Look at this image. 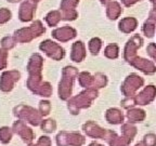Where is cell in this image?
I'll return each mask as SVG.
<instances>
[{"label": "cell", "mask_w": 156, "mask_h": 146, "mask_svg": "<svg viewBox=\"0 0 156 146\" xmlns=\"http://www.w3.org/2000/svg\"><path fill=\"white\" fill-rule=\"evenodd\" d=\"M9 2H11V3H15V2H19V1H21V0H8Z\"/></svg>", "instance_id": "45"}, {"label": "cell", "mask_w": 156, "mask_h": 146, "mask_svg": "<svg viewBox=\"0 0 156 146\" xmlns=\"http://www.w3.org/2000/svg\"><path fill=\"white\" fill-rule=\"evenodd\" d=\"M44 21L50 27H54L60 23V21H62V13L58 10H53L50 11L48 14L44 17Z\"/></svg>", "instance_id": "23"}, {"label": "cell", "mask_w": 156, "mask_h": 146, "mask_svg": "<svg viewBox=\"0 0 156 146\" xmlns=\"http://www.w3.org/2000/svg\"><path fill=\"white\" fill-rule=\"evenodd\" d=\"M88 49L92 55H98L100 50L102 49V40L99 37H94V38L90 39V41L88 42Z\"/></svg>", "instance_id": "27"}, {"label": "cell", "mask_w": 156, "mask_h": 146, "mask_svg": "<svg viewBox=\"0 0 156 146\" xmlns=\"http://www.w3.org/2000/svg\"><path fill=\"white\" fill-rule=\"evenodd\" d=\"M78 82L83 88H92L93 85V77L87 71L78 74Z\"/></svg>", "instance_id": "25"}, {"label": "cell", "mask_w": 156, "mask_h": 146, "mask_svg": "<svg viewBox=\"0 0 156 146\" xmlns=\"http://www.w3.org/2000/svg\"><path fill=\"white\" fill-rule=\"evenodd\" d=\"M86 46L83 41L78 40V41L74 42L72 46V51H71V60L76 63H80L85 60L86 57Z\"/></svg>", "instance_id": "19"}, {"label": "cell", "mask_w": 156, "mask_h": 146, "mask_svg": "<svg viewBox=\"0 0 156 146\" xmlns=\"http://www.w3.org/2000/svg\"><path fill=\"white\" fill-rule=\"evenodd\" d=\"M21 74L17 71H7L0 77V90L3 92H10L14 87L15 82L20 80Z\"/></svg>", "instance_id": "10"}, {"label": "cell", "mask_w": 156, "mask_h": 146, "mask_svg": "<svg viewBox=\"0 0 156 146\" xmlns=\"http://www.w3.org/2000/svg\"><path fill=\"white\" fill-rule=\"evenodd\" d=\"M33 1H35V2H39L40 0H33Z\"/></svg>", "instance_id": "47"}, {"label": "cell", "mask_w": 156, "mask_h": 146, "mask_svg": "<svg viewBox=\"0 0 156 146\" xmlns=\"http://www.w3.org/2000/svg\"><path fill=\"white\" fill-rule=\"evenodd\" d=\"M143 46V38L140 35H133L127 41L124 49V58L128 63L134 56H136V51Z\"/></svg>", "instance_id": "9"}, {"label": "cell", "mask_w": 156, "mask_h": 146, "mask_svg": "<svg viewBox=\"0 0 156 146\" xmlns=\"http://www.w3.org/2000/svg\"><path fill=\"white\" fill-rule=\"evenodd\" d=\"M8 50L0 49V71L7 67V58H8Z\"/></svg>", "instance_id": "36"}, {"label": "cell", "mask_w": 156, "mask_h": 146, "mask_svg": "<svg viewBox=\"0 0 156 146\" xmlns=\"http://www.w3.org/2000/svg\"><path fill=\"white\" fill-rule=\"evenodd\" d=\"M13 135V130H11L9 127H2L0 128V142L3 144H7L11 141Z\"/></svg>", "instance_id": "30"}, {"label": "cell", "mask_w": 156, "mask_h": 146, "mask_svg": "<svg viewBox=\"0 0 156 146\" xmlns=\"http://www.w3.org/2000/svg\"><path fill=\"white\" fill-rule=\"evenodd\" d=\"M120 1H122V3L126 8H129V7H132L133 5H136V3L142 1V0H120Z\"/></svg>", "instance_id": "40"}, {"label": "cell", "mask_w": 156, "mask_h": 146, "mask_svg": "<svg viewBox=\"0 0 156 146\" xmlns=\"http://www.w3.org/2000/svg\"><path fill=\"white\" fill-rule=\"evenodd\" d=\"M12 130L14 133H16L17 135L22 137L24 143H26L27 145H30L33 143V141L35 139V134L33 132V130L24 123V121H22V120L15 121L12 126Z\"/></svg>", "instance_id": "13"}, {"label": "cell", "mask_w": 156, "mask_h": 146, "mask_svg": "<svg viewBox=\"0 0 156 146\" xmlns=\"http://www.w3.org/2000/svg\"><path fill=\"white\" fill-rule=\"evenodd\" d=\"M78 77V69L74 66H65L62 71V78L58 83V97L63 101L68 100L73 91V82Z\"/></svg>", "instance_id": "3"}, {"label": "cell", "mask_w": 156, "mask_h": 146, "mask_svg": "<svg viewBox=\"0 0 156 146\" xmlns=\"http://www.w3.org/2000/svg\"><path fill=\"white\" fill-rule=\"evenodd\" d=\"M40 126H41V129L44 132H47V133H51V132H53L56 129V122L53 119L42 120Z\"/></svg>", "instance_id": "31"}, {"label": "cell", "mask_w": 156, "mask_h": 146, "mask_svg": "<svg viewBox=\"0 0 156 146\" xmlns=\"http://www.w3.org/2000/svg\"><path fill=\"white\" fill-rule=\"evenodd\" d=\"M85 136L77 132L62 131L56 135L58 146H81L85 144Z\"/></svg>", "instance_id": "7"}, {"label": "cell", "mask_w": 156, "mask_h": 146, "mask_svg": "<svg viewBox=\"0 0 156 146\" xmlns=\"http://www.w3.org/2000/svg\"><path fill=\"white\" fill-rule=\"evenodd\" d=\"M46 33V28L42 25L41 21H35L30 26L24 27V28H20L14 32V38L17 42L21 43H27L30 42L33 39L37 38V37L41 36Z\"/></svg>", "instance_id": "4"}, {"label": "cell", "mask_w": 156, "mask_h": 146, "mask_svg": "<svg viewBox=\"0 0 156 146\" xmlns=\"http://www.w3.org/2000/svg\"><path fill=\"white\" fill-rule=\"evenodd\" d=\"M122 135L124 137H126L127 140H129L130 142L133 140V136L136 133V128L134 126H132L131 123H125L122 128Z\"/></svg>", "instance_id": "28"}, {"label": "cell", "mask_w": 156, "mask_h": 146, "mask_svg": "<svg viewBox=\"0 0 156 146\" xmlns=\"http://www.w3.org/2000/svg\"><path fill=\"white\" fill-rule=\"evenodd\" d=\"M16 42L17 41L15 40L14 37L7 36L1 39V47H2V49H5V50H10V49H12L15 46Z\"/></svg>", "instance_id": "32"}, {"label": "cell", "mask_w": 156, "mask_h": 146, "mask_svg": "<svg viewBox=\"0 0 156 146\" xmlns=\"http://www.w3.org/2000/svg\"><path fill=\"white\" fill-rule=\"evenodd\" d=\"M122 106L126 109H129V108H132L133 106H136V100H134V96H126L124 100L122 101Z\"/></svg>", "instance_id": "35"}, {"label": "cell", "mask_w": 156, "mask_h": 146, "mask_svg": "<svg viewBox=\"0 0 156 146\" xmlns=\"http://www.w3.org/2000/svg\"><path fill=\"white\" fill-rule=\"evenodd\" d=\"M39 49L42 52L47 54L50 58L54 60V61H60L65 56V51L60 44L56 42L52 41L50 39H47L44 41H42L39 46Z\"/></svg>", "instance_id": "8"}, {"label": "cell", "mask_w": 156, "mask_h": 146, "mask_svg": "<svg viewBox=\"0 0 156 146\" xmlns=\"http://www.w3.org/2000/svg\"><path fill=\"white\" fill-rule=\"evenodd\" d=\"M83 129L88 136H91L93 139L105 140L107 130H104V129H102V128H100V127L98 126L97 123H94L93 121L86 122L83 126Z\"/></svg>", "instance_id": "17"}, {"label": "cell", "mask_w": 156, "mask_h": 146, "mask_svg": "<svg viewBox=\"0 0 156 146\" xmlns=\"http://www.w3.org/2000/svg\"><path fill=\"white\" fill-rule=\"evenodd\" d=\"M44 65V58L40 54L35 53L30 56L27 64V71L29 74V77L27 79L26 85L33 93L36 94L38 89L44 83L41 79V69Z\"/></svg>", "instance_id": "1"}, {"label": "cell", "mask_w": 156, "mask_h": 146, "mask_svg": "<svg viewBox=\"0 0 156 146\" xmlns=\"http://www.w3.org/2000/svg\"><path fill=\"white\" fill-rule=\"evenodd\" d=\"M143 143L145 144V146H155L156 145V135L153 133L146 134L144 136Z\"/></svg>", "instance_id": "38"}, {"label": "cell", "mask_w": 156, "mask_h": 146, "mask_svg": "<svg viewBox=\"0 0 156 146\" xmlns=\"http://www.w3.org/2000/svg\"><path fill=\"white\" fill-rule=\"evenodd\" d=\"M156 96V87L155 85H147L140 93L134 95L136 105H147L153 102Z\"/></svg>", "instance_id": "16"}, {"label": "cell", "mask_w": 156, "mask_h": 146, "mask_svg": "<svg viewBox=\"0 0 156 146\" xmlns=\"http://www.w3.org/2000/svg\"><path fill=\"white\" fill-rule=\"evenodd\" d=\"M79 3V0H62L60 9L62 13V19L64 21H75L78 17L76 7Z\"/></svg>", "instance_id": "11"}, {"label": "cell", "mask_w": 156, "mask_h": 146, "mask_svg": "<svg viewBox=\"0 0 156 146\" xmlns=\"http://www.w3.org/2000/svg\"><path fill=\"white\" fill-rule=\"evenodd\" d=\"M51 35L54 39H56L58 41L67 42L77 36V32H76V29L73 28V27L65 25V26L58 27V28L53 29Z\"/></svg>", "instance_id": "15"}, {"label": "cell", "mask_w": 156, "mask_h": 146, "mask_svg": "<svg viewBox=\"0 0 156 146\" xmlns=\"http://www.w3.org/2000/svg\"><path fill=\"white\" fill-rule=\"evenodd\" d=\"M143 78H141L136 74H130L129 76H127V78L124 80L120 90H122V93L125 96H134L136 92L141 87H143Z\"/></svg>", "instance_id": "6"}, {"label": "cell", "mask_w": 156, "mask_h": 146, "mask_svg": "<svg viewBox=\"0 0 156 146\" xmlns=\"http://www.w3.org/2000/svg\"><path fill=\"white\" fill-rule=\"evenodd\" d=\"M89 146H104V145H101V144H99V143H95V142H93V143H91Z\"/></svg>", "instance_id": "44"}, {"label": "cell", "mask_w": 156, "mask_h": 146, "mask_svg": "<svg viewBox=\"0 0 156 146\" xmlns=\"http://www.w3.org/2000/svg\"><path fill=\"white\" fill-rule=\"evenodd\" d=\"M136 146H145V144L143 143V142H141V143H138Z\"/></svg>", "instance_id": "46"}, {"label": "cell", "mask_w": 156, "mask_h": 146, "mask_svg": "<svg viewBox=\"0 0 156 146\" xmlns=\"http://www.w3.org/2000/svg\"><path fill=\"white\" fill-rule=\"evenodd\" d=\"M146 114L141 108H129L127 112V118L130 123H136V122H142L145 119Z\"/></svg>", "instance_id": "22"}, {"label": "cell", "mask_w": 156, "mask_h": 146, "mask_svg": "<svg viewBox=\"0 0 156 146\" xmlns=\"http://www.w3.org/2000/svg\"><path fill=\"white\" fill-rule=\"evenodd\" d=\"M37 9V2L33 0H26L21 5L19 10V19L21 22H29L35 16Z\"/></svg>", "instance_id": "14"}, {"label": "cell", "mask_w": 156, "mask_h": 146, "mask_svg": "<svg viewBox=\"0 0 156 146\" xmlns=\"http://www.w3.org/2000/svg\"><path fill=\"white\" fill-rule=\"evenodd\" d=\"M138 25H139V22H138V19L136 17L127 16L119 21V23H118V29H119L122 34L128 35L133 33L136 29V27H138Z\"/></svg>", "instance_id": "18"}, {"label": "cell", "mask_w": 156, "mask_h": 146, "mask_svg": "<svg viewBox=\"0 0 156 146\" xmlns=\"http://www.w3.org/2000/svg\"><path fill=\"white\" fill-rule=\"evenodd\" d=\"M106 16L111 21L119 19V16L122 13V7L118 1H111L110 3L106 5V10H105Z\"/></svg>", "instance_id": "20"}, {"label": "cell", "mask_w": 156, "mask_h": 146, "mask_svg": "<svg viewBox=\"0 0 156 146\" xmlns=\"http://www.w3.org/2000/svg\"><path fill=\"white\" fill-rule=\"evenodd\" d=\"M111 1H113V0H100V2L102 3L103 5H106L107 3H110Z\"/></svg>", "instance_id": "42"}, {"label": "cell", "mask_w": 156, "mask_h": 146, "mask_svg": "<svg viewBox=\"0 0 156 146\" xmlns=\"http://www.w3.org/2000/svg\"><path fill=\"white\" fill-rule=\"evenodd\" d=\"M105 119L111 124H119L124 122V114L118 108H110L106 110Z\"/></svg>", "instance_id": "21"}, {"label": "cell", "mask_w": 156, "mask_h": 146, "mask_svg": "<svg viewBox=\"0 0 156 146\" xmlns=\"http://www.w3.org/2000/svg\"><path fill=\"white\" fill-rule=\"evenodd\" d=\"M107 85V78L105 75L101 73H98L93 76V85L92 88L95 89H100V88H104Z\"/></svg>", "instance_id": "29"}, {"label": "cell", "mask_w": 156, "mask_h": 146, "mask_svg": "<svg viewBox=\"0 0 156 146\" xmlns=\"http://www.w3.org/2000/svg\"><path fill=\"white\" fill-rule=\"evenodd\" d=\"M156 32V23L147 19L142 25V34L147 38H153Z\"/></svg>", "instance_id": "24"}, {"label": "cell", "mask_w": 156, "mask_h": 146, "mask_svg": "<svg viewBox=\"0 0 156 146\" xmlns=\"http://www.w3.org/2000/svg\"><path fill=\"white\" fill-rule=\"evenodd\" d=\"M149 19H152V21H154V22L156 23V11H153V10H151V11H150Z\"/></svg>", "instance_id": "41"}, {"label": "cell", "mask_w": 156, "mask_h": 146, "mask_svg": "<svg viewBox=\"0 0 156 146\" xmlns=\"http://www.w3.org/2000/svg\"><path fill=\"white\" fill-rule=\"evenodd\" d=\"M50 110H51L50 102L49 101H40V103H39V112H40V114L42 116H47V115H49Z\"/></svg>", "instance_id": "34"}, {"label": "cell", "mask_w": 156, "mask_h": 146, "mask_svg": "<svg viewBox=\"0 0 156 146\" xmlns=\"http://www.w3.org/2000/svg\"><path fill=\"white\" fill-rule=\"evenodd\" d=\"M14 115L22 120L30 123L32 126H39L42 122V115L40 112L28 106V105H19L14 107Z\"/></svg>", "instance_id": "5"}, {"label": "cell", "mask_w": 156, "mask_h": 146, "mask_svg": "<svg viewBox=\"0 0 156 146\" xmlns=\"http://www.w3.org/2000/svg\"><path fill=\"white\" fill-rule=\"evenodd\" d=\"M11 16H12V13L9 9H7V8L0 9V24L7 23L8 21L11 19Z\"/></svg>", "instance_id": "33"}, {"label": "cell", "mask_w": 156, "mask_h": 146, "mask_svg": "<svg viewBox=\"0 0 156 146\" xmlns=\"http://www.w3.org/2000/svg\"><path fill=\"white\" fill-rule=\"evenodd\" d=\"M104 55L105 57L110 58V60H115L119 56V47L116 43H111L106 46L104 49Z\"/></svg>", "instance_id": "26"}, {"label": "cell", "mask_w": 156, "mask_h": 146, "mask_svg": "<svg viewBox=\"0 0 156 146\" xmlns=\"http://www.w3.org/2000/svg\"><path fill=\"white\" fill-rule=\"evenodd\" d=\"M98 95H99V92L95 88H88L87 90L83 91L76 96L69 99L67 104L68 109L73 115L79 114L80 109L88 108L90 106L92 101L97 99Z\"/></svg>", "instance_id": "2"}, {"label": "cell", "mask_w": 156, "mask_h": 146, "mask_svg": "<svg viewBox=\"0 0 156 146\" xmlns=\"http://www.w3.org/2000/svg\"><path fill=\"white\" fill-rule=\"evenodd\" d=\"M129 64L131 66H133L134 68H136V69L141 71L145 75H153V74L156 73V65L153 61L140 57L138 55L134 56L131 61L129 62Z\"/></svg>", "instance_id": "12"}, {"label": "cell", "mask_w": 156, "mask_h": 146, "mask_svg": "<svg viewBox=\"0 0 156 146\" xmlns=\"http://www.w3.org/2000/svg\"><path fill=\"white\" fill-rule=\"evenodd\" d=\"M150 1H151L152 2V5H153V11H156V0H150Z\"/></svg>", "instance_id": "43"}, {"label": "cell", "mask_w": 156, "mask_h": 146, "mask_svg": "<svg viewBox=\"0 0 156 146\" xmlns=\"http://www.w3.org/2000/svg\"><path fill=\"white\" fill-rule=\"evenodd\" d=\"M33 146H51V140L49 136H40L39 141L37 142V144Z\"/></svg>", "instance_id": "39"}, {"label": "cell", "mask_w": 156, "mask_h": 146, "mask_svg": "<svg viewBox=\"0 0 156 146\" xmlns=\"http://www.w3.org/2000/svg\"><path fill=\"white\" fill-rule=\"evenodd\" d=\"M146 53L149 54V56L153 60V62L156 63V43H154V42L149 43V46L146 48Z\"/></svg>", "instance_id": "37"}]
</instances>
